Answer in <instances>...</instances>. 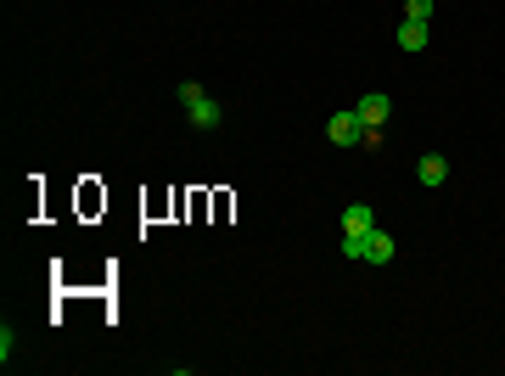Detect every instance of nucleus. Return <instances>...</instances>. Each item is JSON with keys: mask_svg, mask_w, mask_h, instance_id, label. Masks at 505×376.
<instances>
[{"mask_svg": "<svg viewBox=\"0 0 505 376\" xmlns=\"http://www.w3.org/2000/svg\"><path fill=\"white\" fill-rule=\"evenodd\" d=\"M174 96H180V107H186V118H191V130H219V118H225V107H219V102H214V96L202 90L197 79H186V85L174 90Z\"/></svg>", "mask_w": 505, "mask_h": 376, "instance_id": "obj_1", "label": "nucleus"}, {"mask_svg": "<svg viewBox=\"0 0 505 376\" xmlns=\"http://www.w3.org/2000/svg\"><path fill=\"white\" fill-rule=\"evenodd\" d=\"M343 253L360 259V264H393V236L388 231H365V236H343Z\"/></svg>", "mask_w": 505, "mask_h": 376, "instance_id": "obj_2", "label": "nucleus"}, {"mask_svg": "<svg viewBox=\"0 0 505 376\" xmlns=\"http://www.w3.org/2000/svg\"><path fill=\"white\" fill-rule=\"evenodd\" d=\"M326 135H332V146H360L365 124H360V113H332V124H326Z\"/></svg>", "mask_w": 505, "mask_h": 376, "instance_id": "obj_3", "label": "nucleus"}, {"mask_svg": "<svg viewBox=\"0 0 505 376\" xmlns=\"http://www.w3.org/2000/svg\"><path fill=\"white\" fill-rule=\"evenodd\" d=\"M354 113H360V124H365V130H382V124H388V113H393V102H388L382 90H371V96H365V102L354 107Z\"/></svg>", "mask_w": 505, "mask_h": 376, "instance_id": "obj_4", "label": "nucleus"}, {"mask_svg": "<svg viewBox=\"0 0 505 376\" xmlns=\"http://www.w3.org/2000/svg\"><path fill=\"white\" fill-rule=\"evenodd\" d=\"M365 231H376V214L365 203H348L343 208V236H365Z\"/></svg>", "mask_w": 505, "mask_h": 376, "instance_id": "obj_5", "label": "nucleus"}, {"mask_svg": "<svg viewBox=\"0 0 505 376\" xmlns=\"http://www.w3.org/2000/svg\"><path fill=\"white\" fill-rule=\"evenodd\" d=\"M399 45H404V51H427V23L404 17V23H399Z\"/></svg>", "mask_w": 505, "mask_h": 376, "instance_id": "obj_6", "label": "nucleus"}, {"mask_svg": "<svg viewBox=\"0 0 505 376\" xmlns=\"http://www.w3.org/2000/svg\"><path fill=\"white\" fill-rule=\"evenodd\" d=\"M449 180V163L433 152V158H421V186H444Z\"/></svg>", "mask_w": 505, "mask_h": 376, "instance_id": "obj_7", "label": "nucleus"}, {"mask_svg": "<svg viewBox=\"0 0 505 376\" xmlns=\"http://www.w3.org/2000/svg\"><path fill=\"white\" fill-rule=\"evenodd\" d=\"M404 17H410V23H427V17H433V0H404Z\"/></svg>", "mask_w": 505, "mask_h": 376, "instance_id": "obj_8", "label": "nucleus"}, {"mask_svg": "<svg viewBox=\"0 0 505 376\" xmlns=\"http://www.w3.org/2000/svg\"><path fill=\"white\" fill-rule=\"evenodd\" d=\"M12 348H17V332H12V326H0V360H6V365H12Z\"/></svg>", "mask_w": 505, "mask_h": 376, "instance_id": "obj_9", "label": "nucleus"}]
</instances>
